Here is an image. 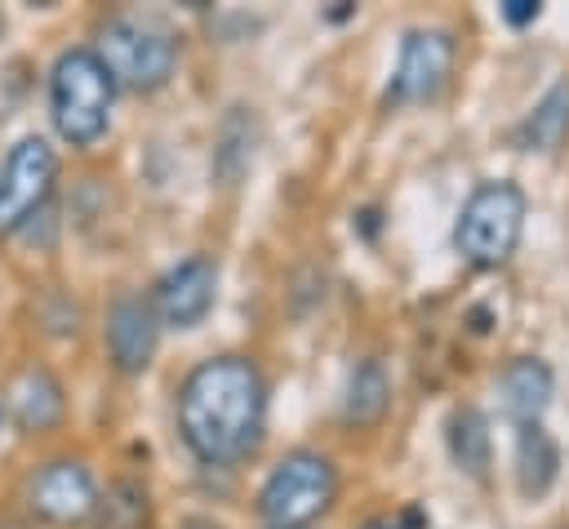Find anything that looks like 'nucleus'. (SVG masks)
Masks as SVG:
<instances>
[{
	"instance_id": "19",
	"label": "nucleus",
	"mask_w": 569,
	"mask_h": 529,
	"mask_svg": "<svg viewBox=\"0 0 569 529\" xmlns=\"http://www.w3.org/2000/svg\"><path fill=\"white\" fill-rule=\"evenodd\" d=\"M498 13H502V22H507V27H529V22H538L542 4H538V0H502V4H498Z\"/></svg>"
},
{
	"instance_id": "9",
	"label": "nucleus",
	"mask_w": 569,
	"mask_h": 529,
	"mask_svg": "<svg viewBox=\"0 0 569 529\" xmlns=\"http://www.w3.org/2000/svg\"><path fill=\"white\" fill-rule=\"evenodd\" d=\"M213 302H218V262L209 253H191L173 262L151 285V307L169 329H196L213 311Z\"/></svg>"
},
{
	"instance_id": "14",
	"label": "nucleus",
	"mask_w": 569,
	"mask_h": 529,
	"mask_svg": "<svg viewBox=\"0 0 569 529\" xmlns=\"http://www.w3.org/2000/svg\"><path fill=\"white\" fill-rule=\"evenodd\" d=\"M445 445H449V458L462 476L471 480H485L489 467H493V440H489V422L476 405H462L449 413L445 422Z\"/></svg>"
},
{
	"instance_id": "6",
	"label": "nucleus",
	"mask_w": 569,
	"mask_h": 529,
	"mask_svg": "<svg viewBox=\"0 0 569 529\" xmlns=\"http://www.w3.org/2000/svg\"><path fill=\"white\" fill-rule=\"evenodd\" d=\"M53 182H58V151L40 133L18 138L0 164V236L22 231L49 204Z\"/></svg>"
},
{
	"instance_id": "4",
	"label": "nucleus",
	"mask_w": 569,
	"mask_h": 529,
	"mask_svg": "<svg viewBox=\"0 0 569 529\" xmlns=\"http://www.w3.org/2000/svg\"><path fill=\"white\" fill-rule=\"evenodd\" d=\"M338 502V467L320 449H289L276 458L258 489V516L267 529H307Z\"/></svg>"
},
{
	"instance_id": "16",
	"label": "nucleus",
	"mask_w": 569,
	"mask_h": 529,
	"mask_svg": "<svg viewBox=\"0 0 569 529\" xmlns=\"http://www.w3.org/2000/svg\"><path fill=\"white\" fill-rule=\"evenodd\" d=\"M565 138H569V76L556 80L529 107V116L516 129V147H525V151H556Z\"/></svg>"
},
{
	"instance_id": "2",
	"label": "nucleus",
	"mask_w": 569,
	"mask_h": 529,
	"mask_svg": "<svg viewBox=\"0 0 569 529\" xmlns=\"http://www.w3.org/2000/svg\"><path fill=\"white\" fill-rule=\"evenodd\" d=\"M111 102L116 80L102 67V58L84 44L62 49L49 71V116L58 138L71 147H93L111 124Z\"/></svg>"
},
{
	"instance_id": "11",
	"label": "nucleus",
	"mask_w": 569,
	"mask_h": 529,
	"mask_svg": "<svg viewBox=\"0 0 569 529\" xmlns=\"http://www.w3.org/2000/svg\"><path fill=\"white\" fill-rule=\"evenodd\" d=\"M4 409H9V418H13L18 431L40 436V431H53L67 418V391H62V382L44 365H27L9 382Z\"/></svg>"
},
{
	"instance_id": "18",
	"label": "nucleus",
	"mask_w": 569,
	"mask_h": 529,
	"mask_svg": "<svg viewBox=\"0 0 569 529\" xmlns=\"http://www.w3.org/2000/svg\"><path fill=\"white\" fill-rule=\"evenodd\" d=\"M98 529H151V493L142 480L120 476L107 485V493H98V511H93Z\"/></svg>"
},
{
	"instance_id": "13",
	"label": "nucleus",
	"mask_w": 569,
	"mask_h": 529,
	"mask_svg": "<svg viewBox=\"0 0 569 529\" xmlns=\"http://www.w3.org/2000/svg\"><path fill=\"white\" fill-rule=\"evenodd\" d=\"M391 409V378L378 356H360L342 387V418L351 427H378Z\"/></svg>"
},
{
	"instance_id": "17",
	"label": "nucleus",
	"mask_w": 569,
	"mask_h": 529,
	"mask_svg": "<svg viewBox=\"0 0 569 529\" xmlns=\"http://www.w3.org/2000/svg\"><path fill=\"white\" fill-rule=\"evenodd\" d=\"M249 160H253V111L249 107H231L218 124V138H213V173L222 187H236L244 173H249Z\"/></svg>"
},
{
	"instance_id": "21",
	"label": "nucleus",
	"mask_w": 569,
	"mask_h": 529,
	"mask_svg": "<svg viewBox=\"0 0 569 529\" xmlns=\"http://www.w3.org/2000/svg\"><path fill=\"white\" fill-rule=\"evenodd\" d=\"M0 529H31V525H22V520H9V516H0Z\"/></svg>"
},
{
	"instance_id": "12",
	"label": "nucleus",
	"mask_w": 569,
	"mask_h": 529,
	"mask_svg": "<svg viewBox=\"0 0 569 529\" xmlns=\"http://www.w3.org/2000/svg\"><path fill=\"white\" fill-rule=\"evenodd\" d=\"M551 391H556V378H551L547 360H538V356H516L498 373V396H502V409L516 427L542 422V413L551 405Z\"/></svg>"
},
{
	"instance_id": "10",
	"label": "nucleus",
	"mask_w": 569,
	"mask_h": 529,
	"mask_svg": "<svg viewBox=\"0 0 569 529\" xmlns=\"http://www.w3.org/2000/svg\"><path fill=\"white\" fill-rule=\"evenodd\" d=\"M102 338H107V360L120 373H142L151 365V356H156V342H160V316L151 307V293L111 298Z\"/></svg>"
},
{
	"instance_id": "3",
	"label": "nucleus",
	"mask_w": 569,
	"mask_h": 529,
	"mask_svg": "<svg viewBox=\"0 0 569 529\" xmlns=\"http://www.w3.org/2000/svg\"><path fill=\"white\" fill-rule=\"evenodd\" d=\"M102 67L111 71L116 84L133 93H156L169 84L178 67V40L160 18L147 13H111L98 27V49Z\"/></svg>"
},
{
	"instance_id": "8",
	"label": "nucleus",
	"mask_w": 569,
	"mask_h": 529,
	"mask_svg": "<svg viewBox=\"0 0 569 529\" xmlns=\"http://www.w3.org/2000/svg\"><path fill=\"white\" fill-rule=\"evenodd\" d=\"M22 502H27V511L36 520L67 529V525L93 520V511H98V485H93V471L80 458H49V462H40L27 476Z\"/></svg>"
},
{
	"instance_id": "15",
	"label": "nucleus",
	"mask_w": 569,
	"mask_h": 529,
	"mask_svg": "<svg viewBox=\"0 0 569 529\" xmlns=\"http://www.w3.org/2000/svg\"><path fill=\"white\" fill-rule=\"evenodd\" d=\"M560 476V449L542 422H525L516 436V485L525 498H542Z\"/></svg>"
},
{
	"instance_id": "7",
	"label": "nucleus",
	"mask_w": 569,
	"mask_h": 529,
	"mask_svg": "<svg viewBox=\"0 0 569 529\" xmlns=\"http://www.w3.org/2000/svg\"><path fill=\"white\" fill-rule=\"evenodd\" d=\"M453 36L445 27H409L400 36V53L387 80L382 102L387 107H418L440 98V89L453 76Z\"/></svg>"
},
{
	"instance_id": "1",
	"label": "nucleus",
	"mask_w": 569,
	"mask_h": 529,
	"mask_svg": "<svg viewBox=\"0 0 569 529\" xmlns=\"http://www.w3.org/2000/svg\"><path fill=\"white\" fill-rule=\"evenodd\" d=\"M178 436L204 467L244 462L267 431V382L249 356H209L178 387Z\"/></svg>"
},
{
	"instance_id": "20",
	"label": "nucleus",
	"mask_w": 569,
	"mask_h": 529,
	"mask_svg": "<svg viewBox=\"0 0 569 529\" xmlns=\"http://www.w3.org/2000/svg\"><path fill=\"white\" fill-rule=\"evenodd\" d=\"M178 529H227V525H218V520H209V516H182Z\"/></svg>"
},
{
	"instance_id": "5",
	"label": "nucleus",
	"mask_w": 569,
	"mask_h": 529,
	"mask_svg": "<svg viewBox=\"0 0 569 529\" xmlns=\"http://www.w3.org/2000/svg\"><path fill=\"white\" fill-rule=\"evenodd\" d=\"M520 231H525V191L507 178L498 182H480L462 209H458V222H453V249L489 271V267H502L516 244H520Z\"/></svg>"
}]
</instances>
